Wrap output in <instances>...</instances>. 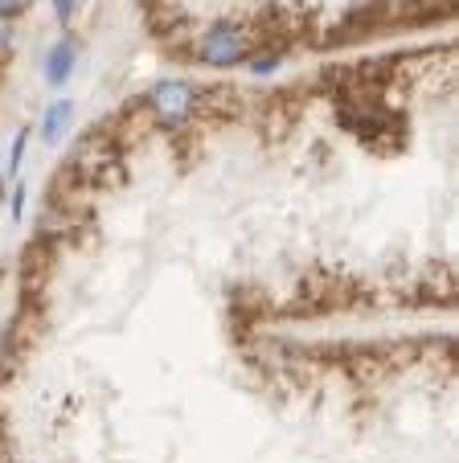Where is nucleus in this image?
Listing matches in <instances>:
<instances>
[{"label": "nucleus", "mask_w": 459, "mask_h": 463, "mask_svg": "<svg viewBox=\"0 0 459 463\" xmlns=\"http://www.w3.org/2000/svg\"><path fill=\"white\" fill-rule=\"evenodd\" d=\"M70 176L82 181L87 189H103V184L120 181V152L107 136H87L79 152L70 156Z\"/></svg>", "instance_id": "nucleus-1"}, {"label": "nucleus", "mask_w": 459, "mask_h": 463, "mask_svg": "<svg viewBox=\"0 0 459 463\" xmlns=\"http://www.w3.org/2000/svg\"><path fill=\"white\" fill-rule=\"evenodd\" d=\"M197 53L209 66H234V61H243L251 53V37L234 25H214L209 33H201Z\"/></svg>", "instance_id": "nucleus-2"}, {"label": "nucleus", "mask_w": 459, "mask_h": 463, "mask_svg": "<svg viewBox=\"0 0 459 463\" xmlns=\"http://www.w3.org/2000/svg\"><path fill=\"white\" fill-rule=\"evenodd\" d=\"M152 111H157L160 123H185L193 111H197V90L181 79H165L152 87Z\"/></svg>", "instance_id": "nucleus-3"}, {"label": "nucleus", "mask_w": 459, "mask_h": 463, "mask_svg": "<svg viewBox=\"0 0 459 463\" xmlns=\"http://www.w3.org/2000/svg\"><path fill=\"white\" fill-rule=\"evenodd\" d=\"M70 71H74V42L66 37V42H58L50 50V61H45V79L58 87V82L70 79Z\"/></svg>", "instance_id": "nucleus-4"}, {"label": "nucleus", "mask_w": 459, "mask_h": 463, "mask_svg": "<svg viewBox=\"0 0 459 463\" xmlns=\"http://www.w3.org/2000/svg\"><path fill=\"white\" fill-rule=\"evenodd\" d=\"M70 111H74V107H70L66 99H58V103H53L50 111H45V140H50V144H58L62 128L70 123Z\"/></svg>", "instance_id": "nucleus-5"}, {"label": "nucleus", "mask_w": 459, "mask_h": 463, "mask_svg": "<svg viewBox=\"0 0 459 463\" xmlns=\"http://www.w3.org/2000/svg\"><path fill=\"white\" fill-rule=\"evenodd\" d=\"M25 144H29V128L17 131V140H13V156H9V173H17L21 168V156H25Z\"/></svg>", "instance_id": "nucleus-6"}, {"label": "nucleus", "mask_w": 459, "mask_h": 463, "mask_svg": "<svg viewBox=\"0 0 459 463\" xmlns=\"http://www.w3.org/2000/svg\"><path fill=\"white\" fill-rule=\"evenodd\" d=\"M25 197H29V189L21 184V189L13 193V218H21V213H25Z\"/></svg>", "instance_id": "nucleus-7"}, {"label": "nucleus", "mask_w": 459, "mask_h": 463, "mask_svg": "<svg viewBox=\"0 0 459 463\" xmlns=\"http://www.w3.org/2000/svg\"><path fill=\"white\" fill-rule=\"evenodd\" d=\"M29 0H0V17H13V13H21Z\"/></svg>", "instance_id": "nucleus-8"}, {"label": "nucleus", "mask_w": 459, "mask_h": 463, "mask_svg": "<svg viewBox=\"0 0 459 463\" xmlns=\"http://www.w3.org/2000/svg\"><path fill=\"white\" fill-rule=\"evenodd\" d=\"M53 13H58V21H70V13H74V0H53Z\"/></svg>", "instance_id": "nucleus-9"}, {"label": "nucleus", "mask_w": 459, "mask_h": 463, "mask_svg": "<svg viewBox=\"0 0 459 463\" xmlns=\"http://www.w3.org/2000/svg\"><path fill=\"white\" fill-rule=\"evenodd\" d=\"M13 29L9 25H5V17H0V58H5V53H9V45H13Z\"/></svg>", "instance_id": "nucleus-10"}]
</instances>
